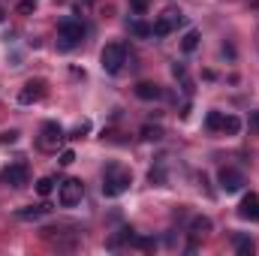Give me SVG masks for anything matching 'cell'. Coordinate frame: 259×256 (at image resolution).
<instances>
[{
  "label": "cell",
  "mask_w": 259,
  "mask_h": 256,
  "mask_svg": "<svg viewBox=\"0 0 259 256\" xmlns=\"http://www.w3.org/2000/svg\"><path fill=\"white\" fill-rule=\"evenodd\" d=\"M133 184V175L127 169H121L118 163H109L106 172H103V196H121L124 190H130Z\"/></svg>",
  "instance_id": "cell-1"
},
{
  "label": "cell",
  "mask_w": 259,
  "mask_h": 256,
  "mask_svg": "<svg viewBox=\"0 0 259 256\" xmlns=\"http://www.w3.org/2000/svg\"><path fill=\"white\" fill-rule=\"evenodd\" d=\"M127 64V46L124 42H109L103 52H100V66H103V72H109V75H118L121 69Z\"/></svg>",
  "instance_id": "cell-2"
},
{
  "label": "cell",
  "mask_w": 259,
  "mask_h": 256,
  "mask_svg": "<svg viewBox=\"0 0 259 256\" xmlns=\"http://www.w3.org/2000/svg\"><path fill=\"white\" fill-rule=\"evenodd\" d=\"M58 36H61L58 49H61V52H69V49H75V46L84 39V24H81L78 18H64V21L58 24Z\"/></svg>",
  "instance_id": "cell-3"
},
{
  "label": "cell",
  "mask_w": 259,
  "mask_h": 256,
  "mask_svg": "<svg viewBox=\"0 0 259 256\" xmlns=\"http://www.w3.org/2000/svg\"><path fill=\"white\" fill-rule=\"evenodd\" d=\"M64 139H66V133L58 121H46V124H42V133H39V148H42V151H55Z\"/></svg>",
  "instance_id": "cell-4"
},
{
  "label": "cell",
  "mask_w": 259,
  "mask_h": 256,
  "mask_svg": "<svg viewBox=\"0 0 259 256\" xmlns=\"http://www.w3.org/2000/svg\"><path fill=\"white\" fill-rule=\"evenodd\" d=\"M61 205L64 208H72V205H78L81 202V196H84V184L78 181V178H66L64 184H61Z\"/></svg>",
  "instance_id": "cell-5"
},
{
  "label": "cell",
  "mask_w": 259,
  "mask_h": 256,
  "mask_svg": "<svg viewBox=\"0 0 259 256\" xmlns=\"http://www.w3.org/2000/svg\"><path fill=\"white\" fill-rule=\"evenodd\" d=\"M42 97H46V78H30V81H24V88L18 91V103H21V106L39 103Z\"/></svg>",
  "instance_id": "cell-6"
},
{
  "label": "cell",
  "mask_w": 259,
  "mask_h": 256,
  "mask_svg": "<svg viewBox=\"0 0 259 256\" xmlns=\"http://www.w3.org/2000/svg\"><path fill=\"white\" fill-rule=\"evenodd\" d=\"M27 178H30L27 163H12V166H6V169L0 172V181H3V184H9V187H24V184H27Z\"/></svg>",
  "instance_id": "cell-7"
},
{
  "label": "cell",
  "mask_w": 259,
  "mask_h": 256,
  "mask_svg": "<svg viewBox=\"0 0 259 256\" xmlns=\"http://www.w3.org/2000/svg\"><path fill=\"white\" fill-rule=\"evenodd\" d=\"M241 187H244V175H241L238 169L223 166V169H220V190L223 193H238Z\"/></svg>",
  "instance_id": "cell-8"
},
{
  "label": "cell",
  "mask_w": 259,
  "mask_h": 256,
  "mask_svg": "<svg viewBox=\"0 0 259 256\" xmlns=\"http://www.w3.org/2000/svg\"><path fill=\"white\" fill-rule=\"evenodd\" d=\"M238 217L241 220H259V196L256 193H247L244 199H241V205H238Z\"/></svg>",
  "instance_id": "cell-9"
},
{
  "label": "cell",
  "mask_w": 259,
  "mask_h": 256,
  "mask_svg": "<svg viewBox=\"0 0 259 256\" xmlns=\"http://www.w3.org/2000/svg\"><path fill=\"white\" fill-rule=\"evenodd\" d=\"M136 97H139V100H145V103H154V100H160V97H163V88H160V84H154V81H139V84H136Z\"/></svg>",
  "instance_id": "cell-10"
},
{
  "label": "cell",
  "mask_w": 259,
  "mask_h": 256,
  "mask_svg": "<svg viewBox=\"0 0 259 256\" xmlns=\"http://www.w3.org/2000/svg\"><path fill=\"white\" fill-rule=\"evenodd\" d=\"M21 220H39L42 214H52V205L49 202H42V205H27V208H18L15 211Z\"/></svg>",
  "instance_id": "cell-11"
},
{
  "label": "cell",
  "mask_w": 259,
  "mask_h": 256,
  "mask_svg": "<svg viewBox=\"0 0 259 256\" xmlns=\"http://www.w3.org/2000/svg\"><path fill=\"white\" fill-rule=\"evenodd\" d=\"M199 39H202L199 30H187L184 39H181V52H184V55H193L196 49H199Z\"/></svg>",
  "instance_id": "cell-12"
},
{
  "label": "cell",
  "mask_w": 259,
  "mask_h": 256,
  "mask_svg": "<svg viewBox=\"0 0 259 256\" xmlns=\"http://www.w3.org/2000/svg\"><path fill=\"white\" fill-rule=\"evenodd\" d=\"M223 136H238L241 133V118H235V115H223V127H220Z\"/></svg>",
  "instance_id": "cell-13"
},
{
  "label": "cell",
  "mask_w": 259,
  "mask_h": 256,
  "mask_svg": "<svg viewBox=\"0 0 259 256\" xmlns=\"http://www.w3.org/2000/svg\"><path fill=\"white\" fill-rule=\"evenodd\" d=\"M163 18H166V24H169L172 30H178V27L187 21V18H184V12H181V9H175V6H172V9H166V15H163Z\"/></svg>",
  "instance_id": "cell-14"
},
{
  "label": "cell",
  "mask_w": 259,
  "mask_h": 256,
  "mask_svg": "<svg viewBox=\"0 0 259 256\" xmlns=\"http://www.w3.org/2000/svg\"><path fill=\"white\" fill-rule=\"evenodd\" d=\"M139 136H142L145 142H160V139H163L166 133H163V127H157V124H145V127H142V133H139Z\"/></svg>",
  "instance_id": "cell-15"
},
{
  "label": "cell",
  "mask_w": 259,
  "mask_h": 256,
  "mask_svg": "<svg viewBox=\"0 0 259 256\" xmlns=\"http://www.w3.org/2000/svg\"><path fill=\"white\" fill-rule=\"evenodd\" d=\"M127 27H130V33H136L139 39H148V36H151V24H145V21H139V18H133Z\"/></svg>",
  "instance_id": "cell-16"
},
{
  "label": "cell",
  "mask_w": 259,
  "mask_h": 256,
  "mask_svg": "<svg viewBox=\"0 0 259 256\" xmlns=\"http://www.w3.org/2000/svg\"><path fill=\"white\" fill-rule=\"evenodd\" d=\"M235 250H238L241 256H253V250H256V247H253V241H250V238L238 235V238H235Z\"/></svg>",
  "instance_id": "cell-17"
},
{
  "label": "cell",
  "mask_w": 259,
  "mask_h": 256,
  "mask_svg": "<svg viewBox=\"0 0 259 256\" xmlns=\"http://www.w3.org/2000/svg\"><path fill=\"white\" fill-rule=\"evenodd\" d=\"M208 229H211V220L208 217H193V223H190V232L193 235H205Z\"/></svg>",
  "instance_id": "cell-18"
},
{
  "label": "cell",
  "mask_w": 259,
  "mask_h": 256,
  "mask_svg": "<svg viewBox=\"0 0 259 256\" xmlns=\"http://www.w3.org/2000/svg\"><path fill=\"white\" fill-rule=\"evenodd\" d=\"M169 33H172V27L166 24V18H157L151 24V36H169Z\"/></svg>",
  "instance_id": "cell-19"
},
{
  "label": "cell",
  "mask_w": 259,
  "mask_h": 256,
  "mask_svg": "<svg viewBox=\"0 0 259 256\" xmlns=\"http://www.w3.org/2000/svg\"><path fill=\"white\" fill-rule=\"evenodd\" d=\"M205 127H208V130H220V127H223V112H208Z\"/></svg>",
  "instance_id": "cell-20"
},
{
  "label": "cell",
  "mask_w": 259,
  "mask_h": 256,
  "mask_svg": "<svg viewBox=\"0 0 259 256\" xmlns=\"http://www.w3.org/2000/svg\"><path fill=\"white\" fill-rule=\"evenodd\" d=\"M52 190H55V178H39L36 181V193L39 196H52Z\"/></svg>",
  "instance_id": "cell-21"
},
{
  "label": "cell",
  "mask_w": 259,
  "mask_h": 256,
  "mask_svg": "<svg viewBox=\"0 0 259 256\" xmlns=\"http://www.w3.org/2000/svg\"><path fill=\"white\" fill-rule=\"evenodd\" d=\"M130 244H133V247H139V250H154V238H136V235H133V238H130Z\"/></svg>",
  "instance_id": "cell-22"
},
{
  "label": "cell",
  "mask_w": 259,
  "mask_h": 256,
  "mask_svg": "<svg viewBox=\"0 0 259 256\" xmlns=\"http://www.w3.org/2000/svg\"><path fill=\"white\" fill-rule=\"evenodd\" d=\"M148 181H151V184H157V187H163V184H166V172H163V169H151Z\"/></svg>",
  "instance_id": "cell-23"
},
{
  "label": "cell",
  "mask_w": 259,
  "mask_h": 256,
  "mask_svg": "<svg viewBox=\"0 0 259 256\" xmlns=\"http://www.w3.org/2000/svg\"><path fill=\"white\" fill-rule=\"evenodd\" d=\"M58 163H61V166H72V163H75V151H72V148H64L61 157H58Z\"/></svg>",
  "instance_id": "cell-24"
},
{
  "label": "cell",
  "mask_w": 259,
  "mask_h": 256,
  "mask_svg": "<svg viewBox=\"0 0 259 256\" xmlns=\"http://www.w3.org/2000/svg\"><path fill=\"white\" fill-rule=\"evenodd\" d=\"M130 6H133L139 15H145V12H148V6H151V0H130Z\"/></svg>",
  "instance_id": "cell-25"
},
{
  "label": "cell",
  "mask_w": 259,
  "mask_h": 256,
  "mask_svg": "<svg viewBox=\"0 0 259 256\" xmlns=\"http://www.w3.org/2000/svg\"><path fill=\"white\" fill-rule=\"evenodd\" d=\"M33 6H36V0H21V3H18V12H21V15H30Z\"/></svg>",
  "instance_id": "cell-26"
},
{
  "label": "cell",
  "mask_w": 259,
  "mask_h": 256,
  "mask_svg": "<svg viewBox=\"0 0 259 256\" xmlns=\"http://www.w3.org/2000/svg\"><path fill=\"white\" fill-rule=\"evenodd\" d=\"M15 139H18V133H15V130H9V133H0V145H6V142L12 145Z\"/></svg>",
  "instance_id": "cell-27"
},
{
  "label": "cell",
  "mask_w": 259,
  "mask_h": 256,
  "mask_svg": "<svg viewBox=\"0 0 259 256\" xmlns=\"http://www.w3.org/2000/svg\"><path fill=\"white\" fill-rule=\"evenodd\" d=\"M172 75H175V78H187V69H184V64H172Z\"/></svg>",
  "instance_id": "cell-28"
},
{
  "label": "cell",
  "mask_w": 259,
  "mask_h": 256,
  "mask_svg": "<svg viewBox=\"0 0 259 256\" xmlns=\"http://www.w3.org/2000/svg\"><path fill=\"white\" fill-rule=\"evenodd\" d=\"M250 127L259 133V112H253V115H250Z\"/></svg>",
  "instance_id": "cell-29"
},
{
  "label": "cell",
  "mask_w": 259,
  "mask_h": 256,
  "mask_svg": "<svg viewBox=\"0 0 259 256\" xmlns=\"http://www.w3.org/2000/svg\"><path fill=\"white\" fill-rule=\"evenodd\" d=\"M3 18H6V12H3V9H0V21H3Z\"/></svg>",
  "instance_id": "cell-30"
},
{
  "label": "cell",
  "mask_w": 259,
  "mask_h": 256,
  "mask_svg": "<svg viewBox=\"0 0 259 256\" xmlns=\"http://www.w3.org/2000/svg\"><path fill=\"white\" fill-rule=\"evenodd\" d=\"M256 9H259V0H256Z\"/></svg>",
  "instance_id": "cell-31"
}]
</instances>
